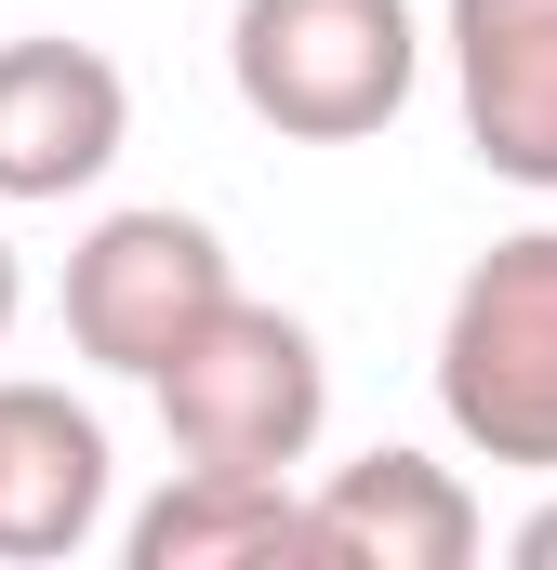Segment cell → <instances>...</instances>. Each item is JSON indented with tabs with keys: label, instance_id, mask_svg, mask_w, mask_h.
<instances>
[{
	"label": "cell",
	"instance_id": "8992f818",
	"mask_svg": "<svg viewBox=\"0 0 557 570\" xmlns=\"http://www.w3.org/2000/svg\"><path fill=\"white\" fill-rule=\"evenodd\" d=\"M134 146V80L94 40H0V199H80Z\"/></svg>",
	"mask_w": 557,
	"mask_h": 570
},
{
	"label": "cell",
	"instance_id": "52a82bcc",
	"mask_svg": "<svg viewBox=\"0 0 557 570\" xmlns=\"http://www.w3.org/2000/svg\"><path fill=\"white\" fill-rule=\"evenodd\" d=\"M491 544L478 491L424 451H359L305 491V558L319 570H465Z\"/></svg>",
	"mask_w": 557,
	"mask_h": 570
},
{
	"label": "cell",
	"instance_id": "8fae6325",
	"mask_svg": "<svg viewBox=\"0 0 557 570\" xmlns=\"http://www.w3.org/2000/svg\"><path fill=\"white\" fill-rule=\"evenodd\" d=\"M13 305H27V266H13V239H0V332H13Z\"/></svg>",
	"mask_w": 557,
	"mask_h": 570
},
{
	"label": "cell",
	"instance_id": "30bf717a",
	"mask_svg": "<svg viewBox=\"0 0 557 570\" xmlns=\"http://www.w3.org/2000/svg\"><path fill=\"white\" fill-rule=\"evenodd\" d=\"M518 570H557V504H531V518H518Z\"/></svg>",
	"mask_w": 557,
	"mask_h": 570
},
{
	"label": "cell",
	"instance_id": "ba28073f",
	"mask_svg": "<svg viewBox=\"0 0 557 570\" xmlns=\"http://www.w3.org/2000/svg\"><path fill=\"white\" fill-rule=\"evenodd\" d=\"M107 531V425L67 385H0V558H80Z\"/></svg>",
	"mask_w": 557,
	"mask_h": 570
},
{
	"label": "cell",
	"instance_id": "7a4b0ae2",
	"mask_svg": "<svg viewBox=\"0 0 557 570\" xmlns=\"http://www.w3.org/2000/svg\"><path fill=\"white\" fill-rule=\"evenodd\" d=\"M438 412L478 464L557 478V226L491 239L438 318Z\"/></svg>",
	"mask_w": 557,
	"mask_h": 570
},
{
	"label": "cell",
	"instance_id": "277c9868",
	"mask_svg": "<svg viewBox=\"0 0 557 570\" xmlns=\"http://www.w3.org/2000/svg\"><path fill=\"white\" fill-rule=\"evenodd\" d=\"M226 292H240L226 239H213L199 213L146 199V213H107V226L67 253V345H80L94 372H120V385H159L173 345H186Z\"/></svg>",
	"mask_w": 557,
	"mask_h": 570
},
{
	"label": "cell",
	"instance_id": "5b68a950",
	"mask_svg": "<svg viewBox=\"0 0 557 570\" xmlns=\"http://www.w3.org/2000/svg\"><path fill=\"white\" fill-rule=\"evenodd\" d=\"M438 53H451V107H465L478 173L557 199V0H451Z\"/></svg>",
	"mask_w": 557,
	"mask_h": 570
},
{
	"label": "cell",
	"instance_id": "6da1fadb",
	"mask_svg": "<svg viewBox=\"0 0 557 570\" xmlns=\"http://www.w3.org/2000/svg\"><path fill=\"white\" fill-rule=\"evenodd\" d=\"M226 80L292 146H359L412 107L424 27L412 0H240L226 13Z\"/></svg>",
	"mask_w": 557,
	"mask_h": 570
},
{
	"label": "cell",
	"instance_id": "3957f363",
	"mask_svg": "<svg viewBox=\"0 0 557 570\" xmlns=\"http://www.w3.org/2000/svg\"><path fill=\"white\" fill-rule=\"evenodd\" d=\"M146 399H159L173 464H253V478H292V464L319 451V425H332V358H319V332H305L292 305L226 292V305L173 345V372H159Z\"/></svg>",
	"mask_w": 557,
	"mask_h": 570
},
{
	"label": "cell",
	"instance_id": "9c48e42d",
	"mask_svg": "<svg viewBox=\"0 0 557 570\" xmlns=\"http://www.w3.org/2000/svg\"><path fill=\"white\" fill-rule=\"evenodd\" d=\"M134 570H266L305 558V491L292 478H253V464H173V491L120 531Z\"/></svg>",
	"mask_w": 557,
	"mask_h": 570
}]
</instances>
